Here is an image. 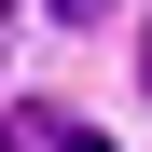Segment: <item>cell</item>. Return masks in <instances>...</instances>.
Returning a JSON list of instances; mask_svg holds the SVG:
<instances>
[{
  "label": "cell",
  "instance_id": "1",
  "mask_svg": "<svg viewBox=\"0 0 152 152\" xmlns=\"http://www.w3.org/2000/svg\"><path fill=\"white\" fill-rule=\"evenodd\" d=\"M0 152H56V111H14V124H0Z\"/></svg>",
  "mask_w": 152,
  "mask_h": 152
},
{
  "label": "cell",
  "instance_id": "2",
  "mask_svg": "<svg viewBox=\"0 0 152 152\" xmlns=\"http://www.w3.org/2000/svg\"><path fill=\"white\" fill-rule=\"evenodd\" d=\"M56 152H111V138H97V124H83V138H56Z\"/></svg>",
  "mask_w": 152,
  "mask_h": 152
},
{
  "label": "cell",
  "instance_id": "3",
  "mask_svg": "<svg viewBox=\"0 0 152 152\" xmlns=\"http://www.w3.org/2000/svg\"><path fill=\"white\" fill-rule=\"evenodd\" d=\"M56 14H111V0H56Z\"/></svg>",
  "mask_w": 152,
  "mask_h": 152
},
{
  "label": "cell",
  "instance_id": "4",
  "mask_svg": "<svg viewBox=\"0 0 152 152\" xmlns=\"http://www.w3.org/2000/svg\"><path fill=\"white\" fill-rule=\"evenodd\" d=\"M138 83H152V42H138Z\"/></svg>",
  "mask_w": 152,
  "mask_h": 152
},
{
  "label": "cell",
  "instance_id": "5",
  "mask_svg": "<svg viewBox=\"0 0 152 152\" xmlns=\"http://www.w3.org/2000/svg\"><path fill=\"white\" fill-rule=\"evenodd\" d=\"M0 28H14V0H0Z\"/></svg>",
  "mask_w": 152,
  "mask_h": 152
}]
</instances>
